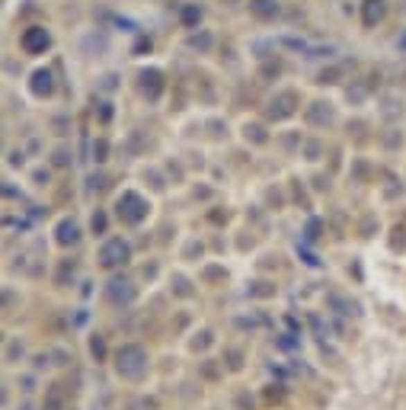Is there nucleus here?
Here are the masks:
<instances>
[{
	"instance_id": "1",
	"label": "nucleus",
	"mask_w": 406,
	"mask_h": 410,
	"mask_svg": "<svg viewBox=\"0 0 406 410\" xmlns=\"http://www.w3.org/2000/svg\"><path fill=\"white\" fill-rule=\"evenodd\" d=\"M19 45H23L26 55H45L51 49V33L45 26H29L23 35H19Z\"/></svg>"
},
{
	"instance_id": "2",
	"label": "nucleus",
	"mask_w": 406,
	"mask_h": 410,
	"mask_svg": "<svg viewBox=\"0 0 406 410\" xmlns=\"http://www.w3.org/2000/svg\"><path fill=\"white\" fill-rule=\"evenodd\" d=\"M138 87H141V93L148 100H157L160 90H164V74H160L157 67H148V71L138 74Z\"/></svg>"
},
{
	"instance_id": "3",
	"label": "nucleus",
	"mask_w": 406,
	"mask_h": 410,
	"mask_svg": "<svg viewBox=\"0 0 406 410\" xmlns=\"http://www.w3.org/2000/svg\"><path fill=\"white\" fill-rule=\"evenodd\" d=\"M294 106H298V96H294V93H279V96L269 100V109H265V112L272 119H285L294 112Z\"/></svg>"
},
{
	"instance_id": "4",
	"label": "nucleus",
	"mask_w": 406,
	"mask_h": 410,
	"mask_svg": "<svg viewBox=\"0 0 406 410\" xmlns=\"http://www.w3.org/2000/svg\"><path fill=\"white\" fill-rule=\"evenodd\" d=\"M384 17H387L384 0H365V3H362V19H365V26H378Z\"/></svg>"
},
{
	"instance_id": "5",
	"label": "nucleus",
	"mask_w": 406,
	"mask_h": 410,
	"mask_svg": "<svg viewBox=\"0 0 406 410\" xmlns=\"http://www.w3.org/2000/svg\"><path fill=\"white\" fill-rule=\"evenodd\" d=\"M118 209L125 212V218H128V221H138V218L144 215V202L138 199L134 193H128V196H122V202H118Z\"/></svg>"
},
{
	"instance_id": "6",
	"label": "nucleus",
	"mask_w": 406,
	"mask_h": 410,
	"mask_svg": "<svg viewBox=\"0 0 406 410\" xmlns=\"http://www.w3.org/2000/svg\"><path fill=\"white\" fill-rule=\"evenodd\" d=\"M33 93L35 96H51V90H55V80H51V71H35L33 74Z\"/></svg>"
},
{
	"instance_id": "7",
	"label": "nucleus",
	"mask_w": 406,
	"mask_h": 410,
	"mask_svg": "<svg viewBox=\"0 0 406 410\" xmlns=\"http://www.w3.org/2000/svg\"><path fill=\"white\" fill-rule=\"evenodd\" d=\"M249 10L259 19H272L279 17V0H249Z\"/></svg>"
},
{
	"instance_id": "8",
	"label": "nucleus",
	"mask_w": 406,
	"mask_h": 410,
	"mask_svg": "<svg viewBox=\"0 0 406 410\" xmlns=\"http://www.w3.org/2000/svg\"><path fill=\"white\" fill-rule=\"evenodd\" d=\"M183 23L186 26H199L202 23V7H199V3H189V7H183Z\"/></svg>"
},
{
	"instance_id": "9",
	"label": "nucleus",
	"mask_w": 406,
	"mask_h": 410,
	"mask_svg": "<svg viewBox=\"0 0 406 410\" xmlns=\"http://www.w3.org/2000/svg\"><path fill=\"white\" fill-rule=\"evenodd\" d=\"M189 49L208 51V49H211V35H208V33H202V35H192V39H189Z\"/></svg>"
},
{
	"instance_id": "10",
	"label": "nucleus",
	"mask_w": 406,
	"mask_h": 410,
	"mask_svg": "<svg viewBox=\"0 0 406 410\" xmlns=\"http://www.w3.org/2000/svg\"><path fill=\"white\" fill-rule=\"evenodd\" d=\"M310 119H314V122H333V109H330V103H326V109H310Z\"/></svg>"
},
{
	"instance_id": "11",
	"label": "nucleus",
	"mask_w": 406,
	"mask_h": 410,
	"mask_svg": "<svg viewBox=\"0 0 406 410\" xmlns=\"http://www.w3.org/2000/svg\"><path fill=\"white\" fill-rule=\"evenodd\" d=\"M61 241H77V225H61Z\"/></svg>"
},
{
	"instance_id": "12",
	"label": "nucleus",
	"mask_w": 406,
	"mask_h": 410,
	"mask_svg": "<svg viewBox=\"0 0 406 410\" xmlns=\"http://www.w3.org/2000/svg\"><path fill=\"white\" fill-rule=\"evenodd\" d=\"M400 49H406V35H403V39H400Z\"/></svg>"
}]
</instances>
